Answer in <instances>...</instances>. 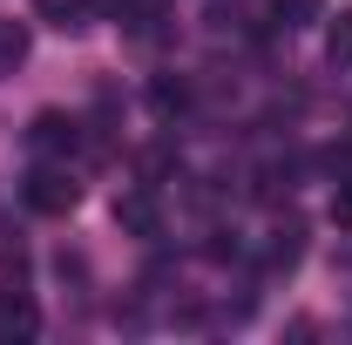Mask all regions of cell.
<instances>
[{
    "label": "cell",
    "instance_id": "10",
    "mask_svg": "<svg viewBox=\"0 0 352 345\" xmlns=\"http://www.w3.org/2000/svg\"><path fill=\"white\" fill-rule=\"evenodd\" d=\"M149 102H156V115H176V109H183V82H156Z\"/></svg>",
    "mask_w": 352,
    "mask_h": 345
},
{
    "label": "cell",
    "instance_id": "11",
    "mask_svg": "<svg viewBox=\"0 0 352 345\" xmlns=\"http://www.w3.org/2000/svg\"><path fill=\"white\" fill-rule=\"evenodd\" d=\"M332 223H339V230H352V183H339V190H332Z\"/></svg>",
    "mask_w": 352,
    "mask_h": 345
},
{
    "label": "cell",
    "instance_id": "9",
    "mask_svg": "<svg viewBox=\"0 0 352 345\" xmlns=\"http://www.w3.org/2000/svg\"><path fill=\"white\" fill-rule=\"evenodd\" d=\"M318 21V0H271V27H285V34H298Z\"/></svg>",
    "mask_w": 352,
    "mask_h": 345
},
{
    "label": "cell",
    "instance_id": "5",
    "mask_svg": "<svg viewBox=\"0 0 352 345\" xmlns=\"http://www.w3.org/2000/svg\"><path fill=\"white\" fill-rule=\"evenodd\" d=\"M298 258H305V223H278L271 244H264V264H271V271H292Z\"/></svg>",
    "mask_w": 352,
    "mask_h": 345
},
{
    "label": "cell",
    "instance_id": "7",
    "mask_svg": "<svg viewBox=\"0 0 352 345\" xmlns=\"http://www.w3.org/2000/svg\"><path fill=\"white\" fill-rule=\"evenodd\" d=\"M325 61H332L339 75H352V7H339V21L325 27Z\"/></svg>",
    "mask_w": 352,
    "mask_h": 345
},
{
    "label": "cell",
    "instance_id": "8",
    "mask_svg": "<svg viewBox=\"0 0 352 345\" xmlns=\"http://www.w3.org/2000/svg\"><path fill=\"white\" fill-rule=\"evenodd\" d=\"M28 47H34L28 21H0V75H14V68L28 61Z\"/></svg>",
    "mask_w": 352,
    "mask_h": 345
},
{
    "label": "cell",
    "instance_id": "4",
    "mask_svg": "<svg viewBox=\"0 0 352 345\" xmlns=\"http://www.w3.org/2000/svg\"><path fill=\"white\" fill-rule=\"evenodd\" d=\"M41 332V311L21 298V291H0V345H14V339H34Z\"/></svg>",
    "mask_w": 352,
    "mask_h": 345
},
{
    "label": "cell",
    "instance_id": "6",
    "mask_svg": "<svg viewBox=\"0 0 352 345\" xmlns=\"http://www.w3.org/2000/svg\"><path fill=\"white\" fill-rule=\"evenodd\" d=\"M88 14H102V7H95V0H41V21L61 27V34H82Z\"/></svg>",
    "mask_w": 352,
    "mask_h": 345
},
{
    "label": "cell",
    "instance_id": "2",
    "mask_svg": "<svg viewBox=\"0 0 352 345\" xmlns=\"http://www.w3.org/2000/svg\"><path fill=\"white\" fill-rule=\"evenodd\" d=\"M28 149H34V163H68V156L82 149V122L61 115V109H41V115L28 122Z\"/></svg>",
    "mask_w": 352,
    "mask_h": 345
},
{
    "label": "cell",
    "instance_id": "1",
    "mask_svg": "<svg viewBox=\"0 0 352 345\" xmlns=\"http://www.w3.org/2000/svg\"><path fill=\"white\" fill-rule=\"evenodd\" d=\"M75 203H82V176L68 170V163H34V170H28V210L68 216Z\"/></svg>",
    "mask_w": 352,
    "mask_h": 345
},
{
    "label": "cell",
    "instance_id": "3",
    "mask_svg": "<svg viewBox=\"0 0 352 345\" xmlns=\"http://www.w3.org/2000/svg\"><path fill=\"white\" fill-rule=\"evenodd\" d=\"M116 223H122V237L156 244V237H163V203H156V190H122V197H116Z\"/></svg>",
    "mask_w": 352,
    "mask_h": 345
}]
</instances>
